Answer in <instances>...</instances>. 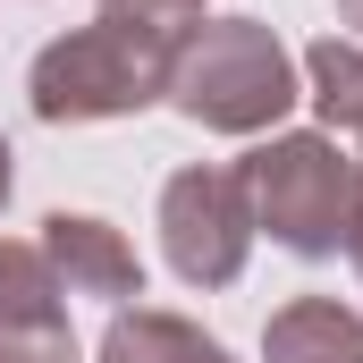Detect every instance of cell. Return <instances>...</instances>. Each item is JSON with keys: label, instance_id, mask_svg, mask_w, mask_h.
<instances>
[{"label": "cell", "instance_id": "obj_1", "mask_svg": "<svg viewBox=\"0 0 363 363\" xmlns=\"http://www.w3.org/2000/svg\"><path fill=\"white\" fill-rule=\"evenodd\" d=\"M304 101V68L262 17H203L169 60V110L203 135H279Z\"/></svg>", "mask_w": 363, "mask_h": 363}, {"label": "cell", "instance_id": "obj_2", "mask_svg": "<svg viewBox=\"0 0 363 363\" xmlns=\"http://www.w3.org/2000/svg\"><path fill=\"white\" fill-rule=\"evenodd\" d=\"M169 34H144L127 17H93L77 34L43 43L26 68V110L43 127H101V118H135L152 101H169Z\"/></svg>", "mask_w": 363, "mask_h": 363}, {"label": "cell", "instance_id": "obj_3", "mask_svg": "<svg viewBox=\"0 0 363 363\" xmlns=\"http://www.w3.org/2000/svg\"><path fill=\"white\" fill-rule=\"evenodd\" d=\"M237 178H245V203H254V237H271L304 262L347 254V220L363 203V161L338 135H321V127L271 135L237 161Z\"/></svg>", "mask_w": 363, "mask_h": 363}, {"label": "cell", "instance_id": "obj_4", "mask_svg": "<svg viewBox=\"0 0 363 363\" xmlns=\"http://www.w3.org/2000/svg\"><path fill=\"white\" fill-rule=\"evenodd\" d=\"M161 254L186 287H237L254 262V203L237 161H194L161 186Z\"/></svg>", "mask_w": 363, "mask_h": 363}, {"label": "cell", "instance_id": "obj_5", "mask_svg": "<svg viewBox=\"0 0 363 363\" xmlns=\"http://www.w3.org/2000/svg\"><path fill=\"white\" fill-rule=\"evenodd\" d=\"M34 245L51 254V271H60L68 296H93V304H110V313L144 296V262H135V245H127L110 220H93V211H51Z\"/></svg>", "mask_w": 363, "mask_h": 363}, {"label": "cell", "instance_id": "obj_6", "mask_svg": "<svg viewBox=\"0 0 363 363\" xmlns=\"http://www.w3.org/2000/svg\"><path fill=\"white\" fill-rule=\"evenodd\" d=\"M262 363H363V313L338 296H287L262 321Z\"/></svg>", "mask_w": 363, "mask_h": 363}, {"label": "cell", "instance_id": "obj_7", "mask_svg": "<svg viewBox=\"0 0 363 363\" xmlns=\"http://www.w3.org/2000/svg\"><path fill=\"white\" fill-rule=\"evenodd\" d=\"M93 363H237L203 321H186V313H161V304H118L110 313V330H101V347Z\"/></svg>", "mask_w": 363, "mask_h": 363}, {"label": "cell", "instance_id": "obj_8", "mask_svg": "<svg viewBox=\"0 0 363 363\" xmlns=\"http://www.w3.org/2000/svg\"><path fill=\"white\" fill-rule=\"evenodd\" d=\"M68 330V287L34 237H0V338H60Z\"/></svg>", "mask_w": 363, "mask_h": 363}, {"label": "cell", "instance_id": "obj_9", "mask_svg": "<svg viewBox=\"0 0 363 363\" xmlns=\"http://www.w3.org/2000/svg\"><path fill=\"white\" fill-rule=\"evenodd\" d=\"M304 101L321 110V135H338V144H363V43L347 34H321L304 60Z\"/></svg>", "mask_w": 363, "mask_h": 363}, {"label": "cell", "instance_id": "obj_10", "mask_svg": "<svg viewBox=\"0 0 363 363\" xmlns=\"http://www.w3.org/2000/svg\"><path fill=\"white\" fill-rule=\"evenodd\" d=\"M101 17H127V26H144V34L186 43V34L203 26V0H101Z\"/></svg>", "mask_w": 363, "mask_h": 363}, {"label": "cell", "instance_id": "obj_11", "mask_svg": "<svg viewBox=\"0 0 363 363\" xmlns=\"http://www.w3.org/2000/svg\"><path fill=\"white\" fill-rule=\"evenodd\" d=\"M0 363H85V355H77V338L60 330V338H0Z\"/></svg>", "mask_w": 363, "mask_h": 363}, {"label": "cell", "instance_id": "obj_12", "mask_svg": "<svg viewBox=\"0 0 363 363\" xmlns=\"http://www.w3.org/2000/svg\"><path fill=\"white\" fill-rule=\"evenodd\" d=\"M347 262H355V279H363V203H355V220H347Z\"/></svg>", "mask_w": 363, "mask_h": 363}, {"label": "cell", "instance_id": "obj_13", "mask_svg": "<svg viewBox=\"0 0 363 363\" xmlns=\"http://www.w3.org/2000/svg\"><path fill=\"white\" fill-rule=\"evenodd\" d=\"M9 186H17V152H9V135H0V211H9Z\"/></svg>", "mask_w": 363, "mask_h": 363}, {"label": "cell", "instance_id": "obj_14", "mask_svg": "<svg viewBox=\"0 0 363 363\" xmlns=\"http://www.w3.org/2000/svg\"><path fill=\"white\" fill-rule=\"evenodd\" d=\"M338 26H347V43H363V0H338Z\"/></svg>", "mask_w": 363, "mask_h": 363}]
</instances>
